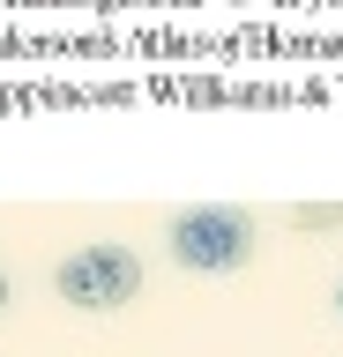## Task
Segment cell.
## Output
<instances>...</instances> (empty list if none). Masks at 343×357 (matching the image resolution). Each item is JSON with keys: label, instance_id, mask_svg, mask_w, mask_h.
<instances>
[{"label": "cell", "instance_id": "6da1fadb", "mask_svg": "<svg viewBox=\"0 0 343 357\" xmlns=\"http://www.w3.org/2000/svg\"><path fill=\"white\" fill-rule=\"evenodd\" d=\"M164 245H172V261H180L187 275H239V268L254 261L261 231H254V216L231 208V201H194V208H180V216L164 223Z\"/></svg>", "mask_w": 343, "mask_h": 357}, {"label": "cell", "instance_id": "7a4b0ae2", "mask_svg": "<svg viewBox=\"0 0 343 357\" xmlns=\"http://www.w3.org/2000/svg\"><path fill=\"white\" fill-rule=\"evenodd\" d=\"M52 290L75 312H119V305H135V290H142V261H135V245H119V238H90L52 268Z\"/></svg>", "mask_w": 343, "mask_h": 357}, {"label": "cell", "instance_id": "3957f363", "mask_svg": "<svg viewBox=\"0 0 343 357\" xmlns=\"http://www.w3.org/2000/svg\"><path fill=\"white\" fill-rule=\"evenodd\" d=\"M336 223H343V201H321V208L298 201V208H291V231H336Z\"/></svg>", "mask_w": 343, "mask_h": 357}, {"label": "cell", "instance_id": "277c9868", "mask_svg": "<svg viewBox=\"0 0 343 357\" xmlns=\"http://www.w3.org/2000/svg\"><path fill=\"white\" fill-rule=\"evenodd\" d=\"M0 305H8V275H0Z\"/></svg>", "mask_w": 343, "mask_h": 357}, {"label": "cell", "instance_id": "5b68a950", "mask_svg": "<svg viewBox=\"0 0 343 357\" xmlns=\"http://www.w3.org/2000/svg\"><path fill=\"white\" fill-rule=\"evenodd\" d=\"M336 312H343V283H336Z\"/></svg>", "mask_w": 343, "mask_h": 357}]
</instances>
